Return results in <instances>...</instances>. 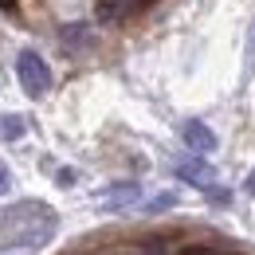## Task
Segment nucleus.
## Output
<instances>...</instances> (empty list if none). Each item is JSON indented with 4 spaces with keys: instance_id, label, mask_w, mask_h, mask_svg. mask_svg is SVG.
<instances>
[{
    "instance_id": "f8f14e48",
    "label": "nucleus",
    "mask_w": 255,
    "mask_h": 255,
    "mask_svg": "<svg viewBox=\"0 0 255 255\" xmlns=\"http://www.w3.org/2000/svg\"><path fill=\"white\" fill-rule=\"evenodd\" d=\"M244 189H248V196H255V169L248 173V181H244Z\"/></svg>"
},
{
    "instance_id": "f03ea898",
    "label": "nucleus",
    "mask_w": 255,
    "mask_h": 255,
    "mask_svg": "<svg viewBox=\"0 0 255 255\" xmlns=\"http://www.w3.org/2000/svg\"><path fill=\"white\" fill-rule=\"evenodd\" d=\"M16 75H20V87L28 98H43L51 91V67L43 63V55L35 51H20L16 55Z\"/></svg>"
},
{
    "instance_id": "20e7f679",
    "label": "nucleus",
    "mask_w": 255,
    "mask_h": 255,
    "mask_svg": "<svg viewBox=\"0 0 255 255\" xmlns=\"http://www.w3.org/2000/svg\"><path fill=\"white\" fill-rule=\"evenodd\" d=\"M141 12V0H98L95 4V20L98 24H122L129 16Z\"/></svg>"
},
{
    "instance_id": "7ed1b4c3",
    "label": "nucleus",
    "mask_w": 255,
    "mask_h": 255,
    "mask_svg": "<svg viewBox=\"0 0 255 255\" xmlns=\"http://www.w3.org/2000/svg\"><path fill=\"white\" fill-rule=\"evenodd\" d=\"M181 137H185V145H189L196 157H200V153H216V145H220L216 133L204 126V122H196V118H189V122L181 126Z\"/></svg>"
},
{
    "instance_id": "4468645a",
    "label": "nucleus",
    "mask_w": 255,
    "mask_h": 255,
    "mask_svg": "<svg viewBox=\"0 0 255 255\" xmlns=\"http://www.w3.org/2000/svg\"><path fill=\"white\" fill-rule=\"evenodd\" d=\"M153 4H157V0H141V12H145V8H153Z\"/></svg>"
},
{
    "instance_id": "1a4fd4ad",
    "label": "nucleus",
    "mask_w": 255,
    "mask_h": 255,
    "mask_svg": "<svg viewBox=\"0 0 255 255\" xmlns=\"http://www.w3.org/2000/svg\"><path fill=\"white\" fill-rule=\"evenodd\" d=\"M177 204V192H161V196H153L149 204H145V212H165V208H173Z\"/></svg>"
},
{
    "instance_id": "f257e3e1",
    "label": "nucleus",
    "mask_w": 255,
    "mask_h": 255,
    "mask_svg": "<svg viewBox=\"0 0 255 255\" xmlns=\"http://www.w3.org/2000/svg\"><path fill=\"white\" fill-rule=\"evenodd\" d=\"M55 212L43 208L39 200H20L12 212L0 220V248H43L55 236Z\"/></svg>"
},
{
    "instance_id": "423d86ee",
    "label": "nucleus",
    "mask_w": 255,
    "mask_h": 255,
    "mask_svg": "<svg viewBox=\"0 0 255 255\" xmlns=\"http://www.w3.org/2000/svg\"><path fill=\"white\" fill-rule=\"evenodd\" d=\"M59 39H63L67 51H75V43H87V39H91V24H63V28H59Z\"/></svg>"
},
{
    "instance_id": "6e6552de",
    "label": "nucleus",
    "mask_w": 255,
    "mask_h": 255,
    "mask_svg": "<svg viewBox=\"0 0 255 255\" xmlns=\"http://www.w3.org/2000/svg\"><path fill=\"white\" fill-rule=\"evenodd\" d=\"M0 137L4 141H16V137H24V118H0Z\"/></svg>"
},
{
    "instance_id": "9d476101",
    "label": "nucleus",
    "mask_w": 255,
    "mask_h": 255,
    "mask_svg": "<svg viewBox=\"0 0 255 255\" xmlns=\"http://www.w3.org/2000/svg\"><path fill=\"white\" fill-rule=\"evenodd\" d=\"M181 255H220L212 244H189V248H181Z\"/></svg>"
},
{
    "instance_id": "39448f33",
    "label": "nucleus",
    "mask_w": 255,
    "mask_h": 255,
    "mask_svg": "<svg viewBox=\"0 0 255 255\" xmlns=\"http://www.w3.org/2000/svg\"><path fill=\"white\" fill-rule=\"evenodd\" d=\"M177 177L185 181V185H196V189H212L216 185V169L212 165H204L200 157H189V161H177Z\"/></svg>"
},
{
    "instance_id": "0eeeda50",
    "label": "nucleus",
    "mask_w": 255,
    "mask_h": 255,
    "mask_svg": "<svg viewBox=\"0 0 255 255\" xmlns=\"http://www.w3.org/2000/svg\"><path fill=\"white\" fill-rule=\"evenodd\" d=\"M129 200H137V185H133V181L106 189V208H122V204H129Z\"/></svg>"
},
{
    "instance_id": "ddd939ff",
    "label": "nucleus",
    "mask_w": 255,
    "mask_h": 255,
    "mask_svg": "<svg viewBox=\"0 0 255 255\" xmlns=\"http://www.w3.org/2000/svg\"><path fill=\"white\" fill-rule=\"evenodd\" d=\"M0 8L4 12H16V0H0Z\"/></svg>"
},
{
    "instance_id": "9b49d317",
    "label": "nucleus",
    "mask_w": 255,
    "mask_h": 255,
    "mask_svg": "<svg viewBox=\"0 0 255 255\" xmlns=\"http://www.w3.org/2000/svg\"><path fill=\"white\" fill-rule=\"evenodd\" d=\"M8 189H12V173H8V165L0 161V196H4Z\"/></svg>"
}]
</instances>
